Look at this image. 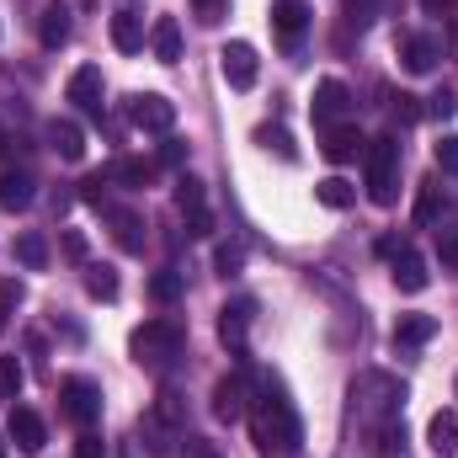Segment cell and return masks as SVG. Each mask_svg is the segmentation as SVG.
I'll return each instance as SVG.
<instances>
[{
  "instance_id": "cell-1",
  "label": "cell",
  "mask_w": 458,
  "mask_h": 458,
  "mask_svg": "<svg viewBox=\"0 0 458 458\" xmlns=\"http://www.w3.org/2000/svg\"><path fill=\"white\" fill-rule=\"evenodd\" d=\"M250 432H256V448L261 454H277V458H293L304 448V421H299V411L288 405V394H283V384L267 373L261 378V389L250 394Z\"/></svg>"
},
{
  "instance_id": "cell-11",
  "label": "cell",
  "mask_w": 458,
  "mask_h": 458,
  "mask_svg": "<svg viewBox=\"0 0 458 458\" xmlns=\"http://www.w3.org/2000/svg\"><path fill=\"white\" fill-rule=\"evenodd\" d=\"M38 198V176L27 171V165H0V208H27Z\"/></svg>"
},
{
  "instance_id": "cell-33",
  "label": "cell",
  "mask_w": 458,
  "mask_h": 458,
  "mask_svg": "<svg viewBox=\"0 0 458 458\" xmlns=\"http://www.w3.org/2000/svg\"><path fill=\"white\" fill-rule=\"evenodd\" d=\"M176 208H182V214H198V208H208V192H203V182H198V176H187V171L176 176Z\"/></svg>"
},
{
  "instance_id": "cell-47",
  "label": "cell",
  "mask_w": 458,
  "mask_h": 458,
  "mask_svg": "<svg viewBox=\"0 0 458 458\" xmlns=\"http://www.w3.org/2000/svg\"><path fill=\"white\" fill-rule=\"evenodd\" d=\"M0 304H5V310H16V304H21V283H16V277H5V283H0Z\"/></svg>"
},
{
  "instance_id": "cell-7",
  "label": "cell",
  "mask_w": 458,
  "mask_h": 458,
  "mask_svg": "<svg viewBox=\"0 0 458 458\" xmlns=\"http://www.w3.org/2000/svg\"><path fill=\"white\" fill-rule=\"evenodd\" d=\"M219 75H225V86H234V91H250L256 75H261L256 48H250V43H225V48H219Z\"/></svg>"
},
{
  "instance_id": "cell-34",
  "label": "cell",
  "mask_w": 458,
  "mask_h": 458,
  "mask_svg": "<svg viewBox=\"0 0 458 458\" xmlns=\"http://www.w3.org/2000/svg\"><path fill=\"white\" fill-rule=\"evenodd\" d=\"M389 117H394V128H411V123H421V97H411V91H400V97H389Z\"/></svg>"
},
{
  "instance_id": "cell-28",
  "label": "cell",
  "mask_w": 458,
  "mask_h": 458,
  "mask_svg": "<svg viewBox=\"0 0 458 458\" xmlns=\"http://www.w3.org/2000/svg\"><path fill=\"white\" fill-rule=\"evenodd\" d=\"M384 11H389V0H342V21H346V27H357V32H362V27H373Z\"/></svg>"
},
{
  "instance_id": "cell-16",
  "label": "cell",
  "mask_w": 458,
  "mask_h": 458,
  "mask_svg": "<svg viewBox=\"0 0 458 458\" xmlns=\"http://www.w3.org/2000/svg\"><path fill=\"white\" fill-rule=\"evenodd\" d=\"M437 59H443L437 38H427V32H405V38H400V64H405L411 75H427Z\"/></svg>"
},
{
  "instance_id": "cell-19",
  "label": "cell",
  "mask_w": 458,
  "mask_h": 458,
  "mask_svg": "<svg viewBox=\"0 0 458 458\" xmlns=\"http://www.w3.org/2000/svg\"><path fill=\"white\" fill-rule=\"evenodd\" d=\"M437 336V315H400L394 320V352H416Z\"/></svg>"
},
{
  "instance_id": "cell-21",
  "label": "cell",
  "mask_w": 458,
  "mask_h": 458,
  "mask_svg": "<svg viewBox=\"0 0 458 458\" xmlns=\"http://www.w3.org/2000/svg\"><path fill=\"white\" fill-rule=\"evenodd\" d=\"M102 219L113 225V240L123 245V250H144V219H139L133 208H117V203H107V208H102Z\"/></svg>"
},
{
  "instance_id": "cell-35",
  "label": "cell",
  "mask_w": 458,
  "mask_h": 458,
  "mask_svg": "<svg viewBox=\"0 0 458 458\" xmlns=\"http://www.w3.org/2000/svg\"><path fill=\"white\" fill-rule=\"evenodd\" d=\"M240 267H245V245H240V240H225V245L214 250V272H219V277H234Z\"/></svg>"
},
{
  "instance_id": "cell-41",
  "label": "cell",
  "mask_w": 458,
  "mask_h": 458,
  "mask_svg": "<svg viewBox=\"0 0 458 458\" xmlns=\"http://www.w3.org/2000/svg\"><path fill=\"white\" fill-rule=\"evenodd\" d=\"M160 165H187V139L165 133V144H160Z\"/></svg>"
},
{
  "instance_id": "cell-38",
  "label": "cell",
  "mask_w": 458,
  "mask_h": 458,
  "mask_svg": "<svg viewBox=\"0 0 458 458\" xmlns=\"http://www.w3.org/2000/svg\"><path fill=\"white\" fill-rule=\"evenodd\" d=\"M378 448H384L389 458H405V421H400V416H389V421H384V432H378Z\"/></svg>"
},
{
  "instance_id": "cell-4",
  "label": "cell",
  "mask_w": 458,
  "mask_h": 458,
  "mask_svg": "<svg viewBox=\"0 0 458 458\" xmlns=\"http://www.w3.org/2000/svg\"><path fill=\"white\" fill-rule=\"evenodd\" d=\"M405 378H394V373H378V368H368L357 384H352V400L368 411V416H400V405H405Z\"/></svg>"
},
{
  "instance_id": "cell-14",
  "label": "cell",
  "mask_w": 458,
  "mask_h": 458,
  "mask_svg": "<svg viewBox=\"0 0 458 458\" xmlns=\"http://www.w3.org/2000/svg\"><path fill=\"white\" fill-rule=\"evenodd\" d=\"M250 310H256L250 299H234V304H225V310H219V336H225V346L240 357V362H245V331H250Z\"/></svg>"
},
{
  "instance_id": "cell-30",
  "label": "cell",
  "mask_w": 458,
  "mask_h": 458,
  "mask_svg": "<svg viewBox=\"0 0 458 458\" xmlns=\"http://www.w3.org/2000/svg\"><path fill=\"white\" fill-rule=\"evenodd\" d=\"M256 144H261L267 155H277V160H299V149H293L288 128H277V123H261V128H256Z\"/></svg>"
},
{
  "instance_id": "cell-44",
  "label": "cell",
  "mask_w": 458,
  "mask_h": 458,
  "mask_svg": "<svg viewBox=\"0 0 458 458\" xmlns=\"http://www.w3.org/2000/svg\"><path fill=\"white\" fill-rule=\"evenodd\" d=\"M187 234H192V240H208V234H214V214H208V208L187 214Z\"/></svg>"
},
{
  "instance_id": "cell-2",
  "label": "cell",
  "mask_w": 458,
  "mask_h": 458,
  "mask_svg": "<svg viewBox=\"0 0 458 458\" xmlns=\"http://www.w3.org/2000/svg\"><path fill=\"white\" fill-rule=\"evenodd\" d=\"M362 187H368V203L394 208V198H400V139L394 133L368 139V149H362Z\"/></svg>"
},
{
  "instance_id": "cell-9",
  "label": "cell",
  "mask_w": 458,
  "mask_h": 458,
  "mask_svg": "<svg viewBox=\"0 0 458 458\" xmlns=\"http://www.w3.org/2000/svg\"><path fill=\"white\" fill-rule=\"evenodd\" d=\"M310 113H315V123H320V128L346 123V113H352V91H346L342 81H320V86H315V102H310Z\"/></svg>"
},
{
  "instance_id": "cell-29",
  "label": "cell",
  "mask_w": 458,
  "mask_h": 458,
  "mask_svg": "<svg viewBox=\"0 0 458 458\" xmlns=\"http://www.w3.org/2000/svg\"><path fill=\"white\" fill-rule=\"evenodd\" d=\"M86 293L102 299V304H113L117 299V272L107 267V261H91V267H86Z\"/></svg>"
},
{
  "instance_id": "cell-27",
  "label": "cell",
  "mask_w": 458,
  "mask_h": 458,
  "mask_svg": "<svg viewBox=\"0 0 458 458\" xmlns=\"http://www.w3.org/2000/svg\"><path fill=\"white\" fill-rule=\"evenodd\" d=\"M182 293H187V277H182L176 267H160V272L149 277V299H155V304H176Z\"/></svg>"
},
{
  "instance_id": "cell-42",
  "label": "cell",
  "mask_w": 458,
  "mask_h": 458,
  "mask_svg": "<svg viewBox=\"0 0 458 458\" xmlns=\"http://www.w3.org/2000/svg\"><path fill=\"white\" fill-rule=\"evenodd\" d=\"M59 250H64L70 261H86V234H81V229H59Z\"/></svg>"
},
{
  "instance_id": "cell-18",
  "label": "cell",
  "mask_w": 458,
  "mask_h": 458,
  "mask_svg": "<svg viewBox=\"0 0 458 458\" xmlns=\"http://www.w3.org/2000/svg\"><path fill=\"white\" fill-rule=\"evenodd\" d=\"M389 272H394V288H400V293H421V288L432 283V272H427V261H421V256H416L411 245H405V250H400V256L389 261Z\"/></svg>"
},
{
  "instance_id": "cell-17",
  "label": "cell",
  "mask_w": 458,
  "mask_h": 458,
  "mask_svg": "<svg viewBox=\"0 0 458 458\" xmlns=\"http://www.w3.org/2000/svg\"><path fill=\"white\" fill-rule=\"evenodd\" d=\"M48 144H54L59 160H81V155H86V128H81L75 117H54V123H48Z\"/></svg>"
},
{
  "instance_id": "cell-24",
  "label": "cell",
  "mask_w": 458,
  "mask_h": 458,
  "mask_svg": "<svg viewBox=\"0 0 458 458\" xmlns=\"http://www.w3.org/2000/svg\"><path fill=\"white\" fill-rule=\"evenodd\" d=\"M427 443H432V454L437 458L458 454V411H437V416L427 421Z\"/></svg>"
},
{
  "instance_id": "cell-53",
  "label": "cell",
  "mask_w": 458,
  "mask_h": 458,
  "mask_svg": "<svg viewBox=\"0 0 458 458\" xmlns=\"http://www.w3.org/2000/svg\"><path fill=\"white\" fill-rule=\"evenodd\" d=\"M0 458H5V448H0Z\"/></svg>"
},
{
  "instance_id": "cell-3",
  "label": "cell",
  "mask_w": 458,
  "mask_h": 458,
  "mask_svg": "<svg viewBox=\"0 0 458 458\" xmlns=\"http://www.w3.org/2000/svg\"><path fill=\"white\" fill-rule=\"evenodd\" d=\"M182 346H187V331H182L176 320H144V326L128 336L133 362H149V368H160V362L182 357Z\"/></svg>"
},
{
  "instance_id": "cell-45",
  "label": "cell",
  "mask_w": 458,
  "mask_h": 458,
  "mask_svg": "<svg viewBox=\"0 0 458 458\" xmlns=\"http://www.w3.org/2000/svg\"><path fill=\"white\" fill-rule=\"evenodd\" d=\"M75 458H107V443H102L97 432H81V443H75Z\"/></svg>"
},
{
  "instance_id": "cell-20",
  "label": "cell",
  "mask_w": 458,
  "mask_h": 458,
  "mask_svg": "<svg viewBox=\"0 0 458 458\" xmlns=\"http://www.w3.org/2000/svg\"><path fill=\"white\" fill-rule=\"evenodd\" d=\"M304 27H310V5L304 0H272V32L283 43H299Z\"/></svg>"
},
{
  "instance_id": "cell-31",
  "label": "cell",
  "mask_w": 458,
  "mask_h": 458,
  "mask_svg": "<svg viewBox=\"0 0 458 458\" xmlns=\"http://www.w3.org/2000/svg\"><path fill=\"white\" fill-rule=\"evenodd\" d=\"M315 198H320L326 208H336V214H342V208H352V203H357V187H352L346 176H326V182L315 187Z\"/></svg>"
},
{
  "instance_id": "cell-5",
  "label": "cell",
  "mask_w": 458,
  "mask_h": 458,
  "mask_svg": "<svg viewBox=\"0 0 458 458\" xmlns=\"http://www.w3.org/2000/svg\"><path fill=\"white\" fill-rule=\"evenodd\" d=\"M59 400H64V416H70L75 427H86V432H91V421L102 416V389H97L91 378H81V373L59 384Z\"/></svg>"
},
{
  "instance_id": "cell-15",
  "label": "cell",
  "mask_w": 458,
  "mask_h": 458,
  "mask_svg": "<svg viewBox=\"0 0 458 458\" xmlns=\"http://www.w3.org/2000/svg\"><path fill=\"white\" fill-rule=\"evenodd\" d=\"M70 32H75L70 5H64V0H48V5H43V16H38V38H43V48H48V54H54V48H64V43H70Z\"/></svg>"
},
{
  "instance_id": "cell-49",
  "label": "cell",
  "mask_w": 458,
  "mask_h": 458,
  "mask_svg": "<svg viewBox=\"0 0 458 458\" xmlns=\"http://www.w3.org/2000/svg\"><path fill=\"white\" fill-rule=\"evenodd\" d=\"M448 54L458 59V16H448Z\"/></svg>"
},
{
  "instance_id": "cell-32",
  "label": "cell",
  "mask_w": 458,
  "mask_h": 458,
  "mask_svg": "<svg viewBox=\"0 0 458 458\" xmlns=\"http://www.w3.org/2000/svg\"><path fill=\"white\" fill-rule=\"evenodd\" d=\"M443 214V182L437 176H427L421 182V192H416V225H432Z\"/></svg>"
},
{
  "instance_id": "cell-8",
  "label": "cell",
  "mask_w": 458,
  "mask_h": 458,
  "mask_svg": "<svg viewBox=\"0 0 458 458\" xmlns=\"http://www.w3.org/2000/svg\"><path fill=\"white\" fill-rule=\"evenodd\" d=\"M5 432H11V443H16L21 454H43V443H48V427H43V416H38L32 405H11Z\"/></svg>"
},
{
  "instance_id": "cell-37",
  "label": "cell",
  "mask_w": 458,
  "mask_h": 458,
  "mask_svg": "<svg viewBox=\"0 0 458 458\" xmlns=\"http://www.w3.org/2000/svg\"><path fill=\"white\" fill-rule=\"evenodd\" d=\"M421 113H427V117H437V123H448V117L458 113V91H448V86H443V91H432V97L421 102Z\"/></svg>"
},
{
  "instance_id": "cell-13",
  "label": "cell",
  "mask_w": 458,
  "mask_h": 458,
  "mask_svg": "<svg viewBox=\"0 0 458 458\" xmlns=\"http://www.w3.org/2000/svg\"><path fill=\"white\" fill-rule=\"evenodd\" d=\"M320 149H326V160H331V165H346V160H357V155L368 149V139H362V128H357V123H331Z\"/></svg>"
},
{
  "instance_id": "cell-51",
  "label": "cell",
  "mask_w": 458,
  "mask_h": 458,
  "mask_svg": "<svg viewBox=\"0 0 458 458\" xmlns=\"http://www.w3.org/2000/svg\"><path fill=\"white\" fill-rule=\"evenodd\" d=\"M0 331H5V304H0Z\"/></svg>"
},
{
  "instance_id": "cell-23",
  "label": "cell",
  "mask_w": 458,
  "mask_h": 458,
  "mask_svg": "<svg viewBox=\"0 0 458 458\" xmlns=\"http://www.w3.org/2000/svg\"><path fill=\"white\" fill-rule=\"evenodd\" d=\"M149 48H155L160 64H176V59H182V21H176V16H155V27H149Z\"/></svg>"
},
{
  "instance_id": "cell-40",
  "label": "cell",
  "mask_w": 458,
  "mask_h": 458,
  "mask_svg": "<svg viewBox=\"0 0 458 458\" xmlns=\"http://www.w3.org/2000/svg\"><path fill=\"white\" fill-rule=\"evenodd\" d=\"M192 11H198L203 27H219V21L229 16V0H192Z\"/></svg>"
},
{
  "instance_id": "cell-43",
  "label": "cell",
  "mask_w": 458,
  "mask_h": 458,
  "mask_svg": "<svg viewBox=\"0 0 458 458\" xmlns=\"http://www.w3.org/2000/svg\"><path fill=\"white\" fill-rule=\"evenodd\" d=\"M437 165L443 171H458V133H443L437 139Z\"/></svg>"
},
{
  "instance_id": "cell-36",
  "label": "cell",
  "mask_w": 458,
  "mask_h": 458,
  "mask_svg": "<svg viewBox=\"0 0 458 458\" xmlns=\"http://www.w3.org/2000/svg\"><path fill=\"white\" fill-rule=\"evenodd\" d=\"M21 384H27L21 362H16V357H0V400H16V394H21Z\"/></svg>"
},
{
  "instance_id": "cell-10",
  "label": "cell",
  "mask_w": 458,
  "mask_h": 458,
  "mask_svg": "<svg viewBox=\"0 0 458 458\" xmlns=\"http://www.w3.org/2000/svg\"><path fill=\"white\" fill-rule=\"evenodd\" d=\"M250 411V384H245V373H229L214 384V416L219 421H240Z\"/></svg>"
},
{
  "instance_id": "cell-46",
  "label": "cell",
  "mask_w": 458,
  "mask_h": 458,
  "mask_svg": "<svg viewBox=\"0 0 458 458\" xmlns=\"http://www.w3.org/2000/svg\"><path fill=\"white\" fill-rule=\"evenodd\" d=\"M437 256H443V267H458V229L437 234Z\"/></svg>"
},
{
  "instance_id": "cell-12",
  "label": "cell",
  "mask_w": 458,
  "mask_h": 458,
  "mask_svg": "<svg viewBox=\"0 0 458 458\" xmlns=\"http://www.w3.org/2000/svg\"><path fill=\"white\" fill-rule=\"evenodd\" d=\"M102 91H107V81H102V70H97V64H81V70L70 75V102H75L81 113L102 117Z\"/></svg>"
},
{
  "instance_id": "cell-22",
  "label": "cell",
  "mask_w": 458,
  "mask_h": 458,
  "mask_svg": "<svg viewBox=\"0 0 458 458\" xmlns=\"http://www.w3.org/2000/svg\"><path fill=\"white\" fill-rule=\"evenodd\" d=\"M107 182H113V187H128V192H139V187L155 182V165L139 160V155H117L113 165H107Z\"/></svg>"
},
{
  "instance_id": "cell-48",
  "label": "cell",
  "mask_w": 458,
  "mask_h": 458,
  "mask_svg": "<svg viewBox=\"0 0 458 458\" xmlns=\"http://www.w3.org/2000/svg\"><path fill=\"white\" fill-rule=\"evenodd\" d=\"M421 5H427L432 16H448V11H454V16H458V0H421Z\"/></svg>"
},
{
  "instance_id": "cell-26",
  "label": "cell",
  "mask_w": 458,
  "mask_h": 458,
  "mask_svg": "<svg viewBox=\"0 0 458 458\" xmlns=\"http://www.w3.org/2000/svg\"><path fill=\"white\" fill-rule=\"evenodd\" d=\"M16 261H21L27 272H43V267H48V240H43L38 229L16 234Z\"/></svg>"
},
{
  "instance_id": "cell-6",
  "label": "cell",
  "mask_w": 458,
  "mask_h": 458,
  "mask_svg": "<svg viewBox=\"0 0 458 458\" xmlns=\"http://www.w3.org/2000/svg\"><path fill=\"white\" fill-rule=\"evenodd\" d=\"M128 123L144 128V133H171L176 102H165L160 91H133V97H128Z\"/></svg>"
},
{
  "instance_id": "cell-52",
  "label": "cell",
  "mask_w": 458,
  "mask_h": 458,
  "mask_svg": "<svg viewBox=\"0 0 458 458\" xmlns=\"http://www.w3.org/2000/svg\"><path fill=\"white\" fill-rule=\"evenodd\" d=\"M203 458H219V454H203Z\"/></svg>"
},
{
  "instance_id": "cell-50",
  "label": "cell",
  "mask_w": 458,
  "mask_h": 458,
  "mask_svg": "<svg viewBox=\"0 0 458 458\" xmlns=\"http://www.w3.org/2000/svg\"><path fill=\"white\" fill-rule=\"evenodd\" d=\"M5 144H11V139H5V128H0V149H5Z\"/></svg>"
},
{
  "instance_id": "cell-25",
  "label": "cell",
  "mask_w": 458,
  "mask_h": 458,
  "mask_svg": "<svg viewBox=\"0 0 458 458\" xmlns=\"http://www.w3.org/2000/svg\"><path fill=\"white\" fill-rule=\"evenodd\" d=\"M113 48L117 54H139L144 48V16L139 11H113Z\"/></svg>"
},
{
  "instance_id": "cell-39",
  "label": "cell",
  "mask_w": 458,
  "mask_h": 458,
  "mask_svg": "<svg viewBox=\"0 0 458 458\" xmlns=\"http://www.w3.org/2000/svg\"><path fill=\"white\" fill-rule=\"evenodd\" d=\"M107 187H113V182H107V171L86 176V182H81V203H91V208H107Z\"/></svg>"
}]
</instances>
